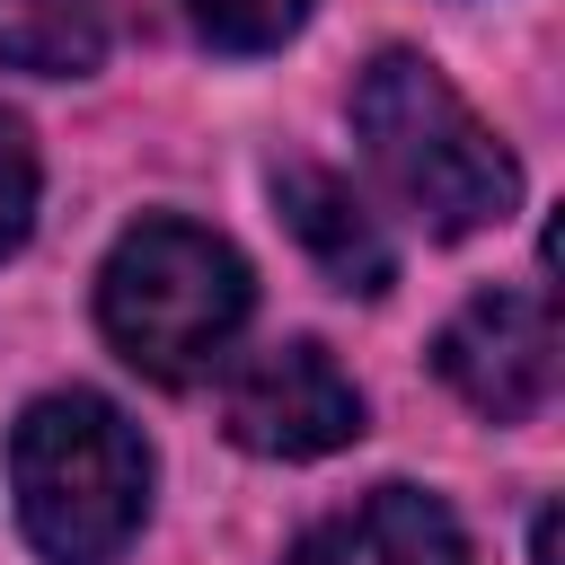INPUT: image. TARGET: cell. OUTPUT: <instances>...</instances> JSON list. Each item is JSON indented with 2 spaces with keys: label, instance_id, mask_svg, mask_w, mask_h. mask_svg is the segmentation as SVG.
Masks as SVG:
<instances>
[{
  "label": "cell",
  "instance_id": "obj_2",
  "mask_svg": "<svg viewBox=\"0 0 565 565\" xmlns=\"http://www.w3.org/2000/svg\"><path fill=\"white\" fill-rule=\"evenodd\" d=\"M9 494L53 565H106L150 512V450L97 388H53L9 433Z\"/></svg>",
  "mask_w": 565,
  "mask_h": 565
},
{
  "label": "cell",
  "instance_id": "obj_6",
  "mask_svg": "<svg viewBox=\"0 0 565 565\" xmlns=\"http://www.w3.org/2000/svg\"><path fill=\"white\" fill-rule=\"evenodd\" d=\"M291 565H468V539H459V521H450L441 494H424V486H371L362 503L327 512L291 547Z\"/></svg>",
  "mask_w": 565,
  "mask_h": 565
},
{
  "label": "cell",
  "instance_id": "obj_5",
  "mask_svg": "<svg viewBox=\"0 0 565 565\" xmlns=\"http://www.w3.org/2000/svg\"><path fill=\"white\" fill-rule=\"evenodd\" d=\"M433 371L494 424H521L547 406L556 388V327L539 291H477L441 335H433Z\"/></svg>",
  "mask_w": 565,
  "mask_h": 565
},
{
  "label": "cell",
  "instance_id": "obj_4",
  "mask_svg": "<svg viewBox=\"0 0 565 565\" xmlns=\"http://www.w3.org/2000/svg\"><path fill=\"white\" fill-rule=\"evenodd\" d=\"M221 424L256 459H327L362 433V388L327 362V344H274L230 371Z\"/></svg>",
  "mask_w": 565,
  "mask_h": 565
},
{
  "label": "cell",
  "instance_id": "obj_1",
  "mask_svg": "<svg viewBox=\"0 0 565 565\" xmlns=\"http://www.w3.org/2000/svg\"><path fill=\"white\" fill-rule=\"evenodd\" d=\"M353 132H362L371 168L388 177V194L441 238H468L521 203L512 150L468 115V97L424 53H380L353 79Z\"/></svg>",
  "mask_w": 565,
  "mask_h": 565
},
{
  "label": "cell",
  "instance_id": "obj_9",
  "mask_svg": "<svg viewBox=\"0 0 565 565\" xmlns=\"http://www.w3.org/2000/svg\"><path fill=\"white\" fill-rule=\"evenodd\" d=\"M185 18L221 44V53H274L300 35L309 0H185Z\"/></svg>",
  "mask_w": 565,
  "mask_h": 565
},
{
  "label": "cell",
  "instance_id": "obj_3",
  "mask_svg": "<svg viewBox=\"0 0 565 565\" xmlns=\"http://www.w3.org/2000/svg\"><path fill=\"white\" fill-rule=\"evenodd\" d=\"M247 256L194 221H132L97 274V327L106 344L141 371V380H203L221 362V344L247 327Z\"/></svg>",
  "mask_w": 565,
  "mask_h": 565
},
{
  "label": "cell",
  "instance_id": "obj_10",
  "mask_svg": "<svg viewBox=\"0 0 565 565\" xmlns=\"http://www.w3.org/2000/svg\"><path fill=\"white\" fill-rule=\"evenodd\" d=\"M35 230V141L18 115H0V256H18Z\"/></svg>",
  "mask_w": 565,
  "mask_h": 565
},
{
  "label": "cell",
  "instance_id": "obj_7",
  "mask_svg": "<svg viewBox=\"0 0 565 565\" xmlns=\"http://www.w3.org/2000/svg\"><path fill=\"white\" fill-rule=\"evenodd\" d=\"M274 212H282V230L344 282V291H388V274H397V256H388V238H380V221L362 212V194L344 185V177H327V168H274Z\"/></svg>",
  "mask_w": 565,
  "mask_h": 565
},
{
  "label": "cell",
  "instance_id": "obj_8",
  "mask_svg": "<svg viewBox=\"0 0 565 565\" xmlns=\"http://www.w3.org/2000/svg\"><path fill=\"white\" fill-rule=\"evenodd\" d=\"M0 62L35 79H79L106 62V9L97 0H0Z\"/></svg>",
  "mask_w": 565,
  "mask_h": 565
}]
</instances>
